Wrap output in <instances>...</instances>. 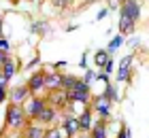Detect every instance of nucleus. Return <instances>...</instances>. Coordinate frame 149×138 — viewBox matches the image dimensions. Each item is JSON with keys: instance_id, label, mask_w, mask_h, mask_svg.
I'll list each match as a JSON object with an SVG mask.
<instances>
[{"instance_id": "obj_1", "label": "nucleus", "mask_w": 149, "mask_h": 138, "mask_svg": "<svg viewBox=\"0 0 149 138\" xmlns=\"http://www.w3.org/2000/svg\"><path fill=\"white\" fill-rule=\"evenodd\" d=\"M68 92V100L70 102H79V104H87L90 102V85H87V81H74L72 87L66 89Z\"/></svg>"}, {"instance_id": "obj_2", "label": "nucleus", "mask_w": 149, "mask_h": 138, "mask_svg": "<svg viewBox=\"0 0 149 138\" xmlns=\"http://www.w3.org/2000/svg\"><path fill=\"white\" fill-rule=\"evenodd\" d=\"M26 110L22 108V104H13L11 102V106L9 110H6V126H9L11 130H19L26 123Z\"/></svg>"}, {"instance_id": "obj_3", "label": "nucleus", "mask_w": 149, "mask_h": 138, "mask_svg": "<svg viewBox=\"0 0 149 138\" xmlns=\"http://www.w3.org/2000/svg\"><path fill=\"white\" fill-rule=\"evenodd\" d=\"M121 17H128L132 21H136L141 17V4L136 0H124V4H121Z\"/></svg>"}, {"instance_id": "obj_4", "label": "nucleus", "mask_w": 149, "mask_h": 138, "mask_svg": "<svg viewBox=\"0 0 149 138\" xmlns=\"http://www.w3.org/2000/svg\"><path fill=\"white\" fill-rule=\"evenodd\" d=\"M45 106H47V102H45V100H40V98L26 100V115H28V117H38V115H40V110H43Z\"/></svg>"}, {"instance_id": "obj_5", "label": "nucleus", "mask_w": 149, "mask_h": 138, "mask_svg": "<svg viewBox=\"0 0 149 138\" xmlns=\"http://www.w3.org/2000/svg\"><path fill=\"white\" fill-rule=\"evenodd\" d=\"M130 64H132V55H126V58L119 62V68H117V81L119 83L130 79Z\"/></svg>"}, {"instance_id": "obj_6", "label": "nucleus", "mask_w": 149, "mask_h": 138, "mask_svg": "<svg viewBox=\"0 0 149 138\" xmlns=\"http://www.w3.org/2000/svg\"><path fill=\"white\" fill-rule=\"evenodd\" d=\"M28 94H30V87H15L13 92L9 94V100L13 102V104H24L26 100H28Z\"/></svg>"}, {"instance_id": "obj_7", "label": "nucleus", "mask_w": 149, "mask_h": 138, "mask_svg": "<svg viewBox=\"0 0 149 138\" xmlns=\"http://www.w3.org/2000/svg\"><path fill=\"white\" fill-rule=\"evenodd\" d=\"M45 87L56 92V89H62L64 87V77L62 74H45Z\"/></svg>"}, {"instance_id": "obj_8", "label": "nucleus", "mask_w": 149, "mask_h": 138, "mask_svg": "<svg viewBox=\"0 0 149 138\" xmlns=\"http://www.w3.org/2000/svg\"><path fill=\"white\" fill-rule=\"evenodd\" d=\"M28 87H30V92H32V94L40 92V89L45 87V74H43V72L32 74V77H30V81H28Z\"/></svg>"}, {"instance_id": "obj_9", "label": "nucleus", "mask_w": 149, "mask_h": 138, "mask_svg": "<svg viewBox=\"0 0 149 138\" xmlns=\"http://www.w3.org/2000/svg\"><path fill=\"white\" fill-rule=\"evenodd\" d=\"M64 130H66V134H68L70 138L74 134H79L81 132V123H79V117H68V119L64 121Z\"/></svg>"}, {"instance_id": "obj_10", "label": "nucleus", "mask_w": 149, "mask_h": 138, "mask_svg": "<svg viewBox=\"0 0 149 138\" xmlns=\"http://www.w3.org/2000/svg\"><path fill=\"white\" fill-rule=\"evenodd\" d=\"M36 119H38L40 123H51L53 119H56V108H53V106H45Z\"/></svg>"}, {"instance_id": "obj_11", "label": "nucleus", "mask_w": 149, "mask_h": 138, "mask_svg": "<svg viewBox=\"0 0 149 138\" xmlns=\"http://www.w3.org/2000/svg\"><path fill=\"white\" fill-rule=\"evenodd\" d=\"M134 24L136 21H132V19H128V17H119V32L121 34H132L134 32Z\"/></svg>"}, {"instance_id": "obj_12", "label": "nucleus", "mask_w": 149, "mask_h": 138, "mask_svg": "<svg viewBox=\"0 0 149 138\" xmlns=\"http://www.w3.org/2000/svg\"><path fill=\"white\" fill-rule=\"evenodd\" d=\"M45 130L40 126H30L28 130H26V138H45Z\"/></svg>"}, {"instance_id": "obj_13", "label": "nucleus", "mask_w": 149, "mask_h": 138, "mask_svg": "<svg viewBox=\"0 0 149 138\" xmlns=\"http://www.w3.org/2000/svg\"><path fill=\"white\" fill-rule=\"evenodd\" d=\"M94 60H96V66H102L104 68L111 62V53L109 51H98L96 55H94Z\"/></svg>"}, {"instance_id": "obj_14", "label": "nucleus", "mask_w": 149, "mask_h": 138, "mask_svg": "<svg viewBox=\"0 0 149 138\" xmlns=\"http://www.w3.org/2000/svg\"><path fill=\"white\" fill-rule=\"evenodd\" d=\"M96 106H98V113L102 115V117H109V106H111V100L109 98H104V96H102V98L98 100Z\"/></svg>"}, {"instance_id": "obj_15", "label": "nucleus", "mask_w": 149, "mask_h": 138, "mask_svg": "<svg viewBox=\"0 0 149 138\" xmlns=\"http://www.w3.org/2000/svg\"><path fill=\"white\" fill-rule=\"evenodd\" d=\"M79 123H81V130H90L92 128V115H90V110H85V113L79 115Z\"/></svg>"}, {"instance_id": "obj_16", "label": "nucleus", "mask_w": 149, "mask_h": 138, "mask_svg": "<svg viewBox=\"0 0 149 138\" xmlns=\"http://www.w3.org/2000/svg\"><path fill=\"white\" fill-rule=\"evenodd\" d=\"M121 45H124V34L115 36L111 43H109V47H107V51H109V53H115V51H117V47H121Z\"/></svg>"}, {"instance_id": "obj_17", "label": "nucleus", "mask_w": 149, "mask_h": 138, "mask_svg": "<svg viewBox=\"0 0 149 138\" xmlns=\"http://www.w3.org/2000/svg\"><path fill=\"white\" fill-rule=\"evenodd\" d=\"M2 74L6 79H11L13 74H15V62L9 60V62H4V66H2Z\"/></svg>"}, {"instance_id": "obj_18", "label": "nucleus", "mask_w": 149, "mask_h": 138, "mask_svg": "<svg viewBox=\"0 0 149 138\" xmlns=\"http://www.w3.org/2000/svg\"><path fill=\"white\" fill-rule=\"evenodd\" d=\"M92 138H107V128H104V123H98V126L92 130Z\"/></svg>"}, {"instance_id": "obj_19", "label": "nucleus", "mask_w": 149, "mask_h": 138, "mask_svg": "<svg viewBox=\"0 0 149 138\" xmlns=\"http://www.w3.org/2000/svg\"><path fill=\"white\" fill-rule=\"evenodd\" d=\"M45 138H62V136H60L58 130H49V132L45 134Z\"/></svg>"}, {"instance_id": "obj_20", "label": "nucleus", "mask_w": 149, "mask_h": 138, "mask_svg": "<svg viewBox=\"0 0 149 138\" xmlns=\"http://www.w3.org/2000/svg\"><path fill=\"white\" fill-rule=\"evenodd\" d=\"M6 51H9V43L2 38V40H0V53H6Z\"/></svg>"}, {"instance_id": "obj_21", "label": "nucleus", "mask_w": 149, "mask_h": 138, "mask_svg": "<svg viewBox=\"0 0 149 138\" xmlns=\"http://www.w3.org/2000/svg\"><path fill=\"white\" fill-rule=\"evenodd\" d=\"M6 85H9V79L4 74H0V87H6Z\"/></svg>"}, {"instance_id": "obj_22", "label": "nucleus", "mask_w": 149, "mask_h": 138, "mask_svg": "<svg viewBox=\"0 0 149 138\" xmlns=\"http://www.w3.org/2000/svg\"><path fill=\"white\" fill-rule=\"evenodd\" d=\"M6 98H9V96H6V87H0V102L6 100Z\"/></svg>"}, {"instance_id": "obj_23", "label": "nucleus", "mask_w": 149, "mask_h": 138, "mask_svg": "<svg viewBox=\"0 0 149 138\" xmlns=\"http://www.w3.org/2000/svg\"><path fill=\"white\" fill-rule=\"evenodd\" d=\"M107 13H109V11H107V9H102V11H100L98 15H96V19H102V17H107Z\"/></svg>"}, {"instance_id": "obj_24", "label": "nucleus", "mask_w": 149, "mask_h": 138, "mask_svg": "<svg viewBox=\"0 0 149 138\" xmlns=\"http://www.w3.org/2000/svg\"><path fill=\"white\" fill-rule=\"evenodd\" d=\"M117 138H128V130L124 128V130H121V132H119V136H117Z\"/></svg>"}, {"instance_id": "obj_25", "label": "nucleus", "mask_w": 149, "mask_h": 138, "mask_svg": "<svg viewBox=\"0 0 149 138\" xmlns=\"http://www.w3.org/2000/svg\"><path fill=\"white\" fill-rule=\"evenodd\" d=\"M104 70H107V72H111V70H113V62H109V64L104 66Z\"/></svg>"}, {"instance_id": "obj_26", "label": "nucleus", "mask_w": 149, "mask_h": 138, "mask_svg": "<svg viewBox=\"0 0 149 138\" xmlns=\"http://www.w3.org/2000/svg\"><path fill=\"white\" fill-rule=\"evenodd\" d=\"M2 66H4V64H2V62H0V74H2Z\"/></svg>"}, {"instance_id": "obj_27", "label": "nucleus", "mask_w": 149, "mask_h": 138, "mask_svg": "<svg viewBox=\"0 0 149 138\" xmlns=\"http://www.w3.org/2000/svg\"><path fill=\"white\" fill-rule=\"evenodd\" d=\"M72 138H85V136H72Z\"/></svg>"}, {"instance_id": "obj_28", "label": "nucleus", "mask_w": 149, "mask_h": 138, "mask_svg": "<svg viewBox=\"0 0 149 138\" xmlns=\"http://www.w3.org/2000/svg\"><path fill=\"white\" fill-rule=\"evenodd\" d=\"M13 2H19V0H13Z\"/></svg>"}]
</instances>
